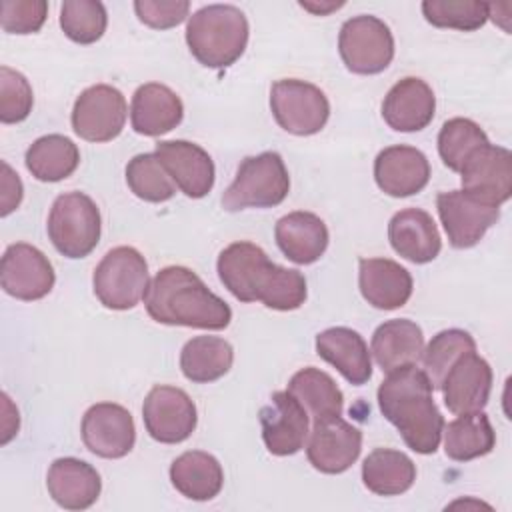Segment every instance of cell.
Instances as JSON below:
<instances>
[{
    "instance_id": "1",
    "label": "cell",
    "mask_w": 512,
    "mask_h": 512,
    "mask_svg": "<svg viewBox=\"0 0 512 512\" xmlns=\"http://www.w3.org/2000/svg\"><path fill=\"white\" fill-rule=\"evenodd\" d=\"M218 278L240 302H262L272 310H296L306 300V278L294 268L274 264L252 242L226 246L216 262Z\"/></svg>"
},
{
    "instance_id": "2",
    "label": "cell",
    "mask_w": 512,
    "mask_h": 512,
    "mask_svg": "<svg viewBox=\"0 0 512 512\" xmlns=\"http://www.w3.org/2000/svg\"><path fill=\"white\" fill-rule=\"evenodd\" d=\"M432 384L416 364L400 366L378 386V406L404 444L418 454H434L442 440L444 418L432 398Z\"/></svg>"
},
{
    "instance_id": "3",
    "label": "cell",
    "mask_w": 512,
    "mask_h": 512,
    "mask_svg": "<svg viewBox=\"0 0 512 512\" xmlns=\"http://www.w3.org/2000/svg\"><path fill=\"white\" fill-rule=\"evenodd\" d=\"M144 306L152 320L166 326L224 330L230 306L186 266H166L148 284Z\"/></svg>"
},
{
    "instance_id": "4",
    "label": "cell",
    "mask_w": 512,
    "mask_h": 512,
    "mask_svg": "<svg viewBox=\"0 0 512 512\" xmlns=\"http://www.w3.org/2000/svg\"><path fill=\"white\" fill-rule=\"evenodd\" d=\"M248 32V20L240 8L210 4L188 18L186 44L200 64L226 68L244 54Z\"/></svg>"
},
{
    "instance_id": "5",
    "label": "cell",
    "mask_w": 512,
    "mask_h": 512,
    "mask_svg": "<svg viewBox=\"0 0 512 512\" xmlns=\"http://www.w3.org/2000/svg\"><path fill=\"white\" fill-rule=\"evenodd\" d=\"M290 192V176L278 152H262L240 162L232 184L222 194L228 212L244 208H272Z\"/></svg>"
},
{
    "instance_id": "6",
    "label": "cell",
    "mask_w": 512,
    "mask_h": 512,
    "mask_svg": "<svg viewBox=\"0 0 512 512\" xmlns=\"http://www.w3.org/2000/svg\"><path fill=\"white\" fill-rule=\"evenodd\" d=\"M100 230V210L88 194L64 192L54 200L48 214V238L62 256H88L98 246Z\"/></svg>"
},
{
    "instance_id": "7",
    "label": "cell",
    "mask_w": 512,
    "mask_h": 512,
    "mask_svg": "<svg viewBox=\"0 0 512 512\" xmlns=\"http://www.w3.org/2000/svg\"><path fill=\"white\" fill-rule=\"evenodd\" d=\"M148 284L146 258L132 246L108 250L92 276L96 298L110 310L134 308L144 298Z\"/></svg>"
},
{
    "instance_id": "8",
    "label": "cell",
    "mask_w": 512,
    "mask_h": 512,
    "mask_svg": "<svg viewBox=\"0 0 512 512\" xmlns=\"http://www.w3.org/2000/svg\"><path fill=\"white\" fill-rule=\"evenodd\" d=\"M338 50L350 72L364 76L380 74L394 58V36L384 20L362 14L342 24Z\"/></svg>"
},
{
    "instance_id": "9",
    "label": "cell",
    "mask_w": 512,
    "mask_h": 512,
    "mask_svg": "<svg viewBox=\"0 0 512 512\" xmlns=\"http://www.w3.org/2000/svg\"><path fill=\"white\" fill-rule=\"evenodd\" d=\"M270 108L278 126L296 136L320 132L330 116L326 94L304 80L282 78L272 84Z\"/></svg>"
},
{
    "instance_id": "10",
    "label": "cell",
    "mask_w": 512,
    "mask_h": 512,
    "mask_svg": "<svg viewBox=\"0 0 512 512\" xmlns=\"http://www.w3.org/2000/svg\"><path fill=\"white\" fill-rule=\"evenodd\" d=\"M124 94L110 84H94L80 92L72 108V130L88 142L114 140L126 122Z\"/></svg>"
},
{
    "instance_id": "11",
    "label": "cell",
    "mask_w": 512,
    "mask_h": 512,
    "mask_svg": "<svg viewBox=\"0 0 512 512\" xmlns=\"http://www.w3.org/2000/svg\"><path fill=\"white\" fill-rule=\"evenodd\" d=\"M142 418L146 432L162 444H178L190 438L196 428L198 414L192 398L176 386H154L144 404Z\"/></svg>"
},
{
    "instance_id": "12",
    "label": "cell",
    "mask_w": 512,
    "mask_h": 512,
    "mask_svg": "<svg viewBox=\"0 0 512 512\" xmlns=\"http://www.w3.org/2000/svg\"><path fill=\"white\" fill-rule=\"evenodd\" d=\"M56 274L42 250L32 244L16 242L4 250L0 262V284L16 300H40L54 288Z\"/></svg>"
},
{
    "instance_id": "13",
    "label": "cell",
    "mask_w": 512,
    "mask_h": 512,
    "mask_svg": "<svg viewBox=\"0 0 512 512\" xmlns=\"http://www.w3.org/2000/svg\"><path fill=\"white\" fill-rule=\"evenodd\" d=\"M436 208L448 242L458 250L476 246L500 218V208L488 206L464 190L440 192Z\"/></svg>"
},
{
    "instance_id": "14",
    "label": "cell",
    "mask_w": 512,
    "mask_h": 512,
    "mask_svg": "<svg viewBox=\"0 0 512 512\" xmlns=\"http://www.w3.org/2000/svg\"><path fill=\"white\" fill-rule=\"evenodd\" d=\"M82 442L100 458H124L136 442L132 414L114 402H98L84 412Z\"/></svg>"
},
{
    "instance_id": "15",
    "label": "cell",
    "mask_w": 512,
    "mask_h": 512,
    "mask_svg": "<svg viewBox=\"0 0 512 512\" xmlns=\"http://www.w3.org/2000/svg\"><path fill=\"white\" fill-rule=\"evenodd\" d=\"M462 190L476 200L500 208L512 194V156L508 148L486 144L462 166Z\"/></svg>"
},
{
    "instance_id": "16",
    "label": "cell",
    "mask_w": 512,
    "mask_h": 512,
    "mask_svg": "<svg viewBox=\"0 0 512 512\" xmlns=\"http://www.w3.org/2000/svg\"><path fill=\"white\" fill-rule=\"evenodd\" d=\"M362 432L340 416L314 422L308 432V462L324 474L346 472L360 456Z\"/></svg>"
},
{
    "instance_id": "17",
    "label": "cell",
    "mask_w": 512,
    "mask_h": 512,
    "mask_svg": "<svg viewBox=\"0 0 512 512\" xmlns=\"http://www.w3.org/2000/svg\"><path fill=\"white\" fill-rule=\"evenodd\" d=\"M260 426L270 454L292 456L304 448L310 432V416L288 390L274 392L270 402L260 408Z\"/></svg>"
},
{
    "instance_id": "18",
    "label": "cell",
    "mask_w": 512,
    "mask_h": 512,
    "mask_svg": "<svg viewBox=\"0 0 512 512\" xmlns=\"http://www.w3.org/2000/svg\"><path fill=\"white\" fill-rule=\"evenodd\" d=\"M158 160L188 198H204L214 186V162L210 154L188 140L156 142Z\"/></svg>"
},
{
    "instance_id": "19",
    "label": "cell",
    "mask_w": 512,
    "mask_h": 512,
    "mask_svg": "<svg viewBox=\"0 0 512 512\" xmlns=\"http://www.w3.org/2000/svg\"><path fill=\"white\" fill-rule=\"evenodd\" d=\"M444 404L452 414L478 412L488 404L492 390V368L476 350L460 356L442 382Z\"/></svg>"
},
{
    "instance_id": "20",
    "label": "cell",
    "mask_w": 512,
    "mask_h": 512,
    "mask_svg": "<svg viewBox=\"0 0 512 512\" xmlns=\"http://www.w3.org/2000/svg\"><path fill=\"white\" fill-rule=\"evenodd\" d=\"M374 180L392 198L418 194L430 180V162L414 146L396 144L378 152L374 160Z\"/></svg>"
},
{
    "instance_id": "21",
    "label": "cell",
    "mask_w": 512,
    "mask_h": 512,
    "mask_svg": "<svg viewBox=\"0 0 512 512\" xmlns=\"http://www.w3.org/2000/svg\"><path fill=\"white\" fill-rule=\"evenodd\" d=\"M436 110V96L432 88L416 76L398 80L382 102V118L396 132L424 130Z\"/></svg>"
},
{
    "instance_id": "22",
    "label": "cell",
    "mask_w": 512,
    "mask_h": 512,
    "mask_svg": "<svg viewBox=\"0 0 512 512\" xmlns=\"http://www.w3.org/2000/svg\"><path fill=\"white\" fill-rule=\"evenodd\" d=\"M358 286L362 298L378 310L402 308L414 288L410 272L390 258H360Z\"/></svg>"
},
{
    "instance_id": "23",
    "label": "cell",
    "mask_w": 512,
    "mask_h": 512,
    "mask_svg": "<svg viewBox=\"0 0 512 512\" xmlns=\"http://www.w3.org/2000/svg\"><path fill=\"white\" fill-rule=\"evenodd\" d=\"M46 488L58 506L66 510H86L98 500L102 480L92 464L64 456L50 464Z\"/></svg>"
},
{
    "instance_id": "24",
    "label": "cell",
    "mask_w": 512,
    "mask_h": 512,
    "mask_svg": "<svg viewBox=\"0 0 512 512\" xmlns=\"http://www.w3.org/2000/svg\"><path fill=\"white\" fill-rule=\"evenodd\" d=\"M388 240L396 254L414 264L432 262L442 248L436 222L420 208H404L396 212L388 224Z\"/></svg>"
},
{
    "instance_id": "25",
    "label": "cell",
    "mask_w": 512,
    "mask_h": 512,
    "mask_svg": "<svg viewBox=\"0 0 512 512\" xmlns=\"http://www.w3.org/2000/svg\"><path fill=\"white\" fill-rule=\"evenodd\" d=\"M184 106L180 96L160 82H148L136 88L130 106L134 132L142 136H162L182 122Z\"/></svg>"
},
{
    "instance_id": "26",
    "label": "cell",
    "mask_w": 512,
    "mask_h": 512,
    "mask_svg": "<svg viewBox=\"0 0 512 512\" xmlns=\"http://www.w3.org/2000/svg\"><path fill=\"white\" fill-rule=\"evenodd\" d=\"M316 354L332 364L350 384L362 386L372 376V358L364 338L346 326L326 328L316 336Z\"/></svg>"
},
{
    "instance_id": "27",
    "label": "cell",
    "mask_w": 512,
    "mask_h": 512,
    "mask_svg": "<svg viewBox=\"0 0 512 512\" xmlns=\"http://www.w3.org/2000/svg\"><path fill=\"white\" fill-rule=\"evenodd\" d=\"M276 244L294 264H312L328 248V228L324 220L312 212L296 210L282 216L274 228Z\"/></svg>"
},
{
    "instance_id": "28",
    "label": "cell",
    "mask_w": 512,
    "mask_h": 512,
    "mask_svg": "<svg viewBox=\"0 0 512 512\" xmlns=\"http://www.w3.org/2000/svg\"><path fill=\"white\" fill-rule=\"evenodd\" d=\"M422 352V328L408 318L386 320L372 334L370 354L386 374L406 364H418L422 360Z\"/></svg>"
},
{
    "instance_id": "29",
    "label": "cell",
    "mask_w": 512,
    "mask_h": 512,
    "mask_svg": "<svg viewBox=\"0 0 512 512\" xmlns=\"http://www.w3.org/2000/svg\"><path fill=\"white\" fill-rule=\"evenodd\" d=\"M172 486L190 500H212L224 486L222 464L208 452L188 450L170 464Z\"/></svg>"
},
{
    "instance_id": "30",
    "label": "cell",
    "mask_w": 512,
    "mask_h": 512,
    "mask_svg": "<svg viewBox=\"0 0 512 512\" xmlns=\"http://www.w3.org/2000/svg\"><path fill=\"white\" fill-rule=\"evenodd\" d=\"M362 480L378 496H398L412 488L416 464L400 450L376 448L362 462Z\"/></svg>"
},
{
    "instance_id": "31",
    "label": "cell",
    "mask_w": 512,
    "mask_h": 512,
    "mask_svg": "<svg viewBox=\"0 0 512 512\" xmlns=\"http://www.w3.org/2000/svg\"><path fill=\"white\" fill-rule=\"evenodd\" d=\"M288 392L304 406L314 422L342 416L344 396L334 378L320 368L306 366L298 370L290 382Z\"/></svg>"
},
{
    "instance_id": "32",
    "label": "cell",
    "mask_w": 512,
    "mask_h": 512,
    "mask_svg": "<svg viewBox=\"0 0 512 512\" xmlns=\"http://www.w3.org/2000/svg\"><path fill=\"white\" fill-rule=\"evenodd\" d=\"M444 452L450 460L468 462L492 452L496 444V432L488 416L478 412L458 414L456 420L444 424Z\"/></svg>"
},
{
    "instance_id": "33",
    "label": "cell",
    "mask_w": 512,
    "mask_h": 512,
    "mask_svg": "<svg viewBox=\"0 0 512 512\" xmlns=\"http://www.w3.org/2000/svg\"><path fill=\"white\" fill-rule=\"evenodd\" d=\"M234 362V348L220 336H194L180 352L182 374L196 384L222 378Z\"/></svg>"
},
{
    "instance_id": "34",
    "label": "cell",
    "mask_w": 512,
    "mask_h": 512,
    "mask_svg": "<svg viewBox=\"0 0 512 512\" xmlns=\"http://www.w3.org/2000/svg\"><path fill=\"white\" fill-rule=\"evenodd\" d=\"M24 162L36 180L60 182L72 176L78 168L80 150L70 138L62 134H48L30 144Z\"/></svg>"
},
{
    "instance_id": "35",
    "label": "cell",
    "mask_w": 512,
    "mask_h": 512,
    "mask_svg": "<svg viewBox=\"0 0 512 512\" xmlns=\"http://www.w3.org/2000/svg\"><path fill=\"white\" fill-rule=\"evenodd\" d=\"M472 350H476V342L466 330L448 328L432 336V340L422 352L424 374L430 380L432 390H440L444 376L448 374L452 364Z\"/></svg>"
},
{
    "instance_id": "36",
    "label": "cell",
    "mask_w": 512,
    "mask_h": 512,
    "mask_svg": "<svg viewBox=\"0 0 512 512\" xmlns=\"http://www.w3.org/2000/svg\"><path fill=\"white\" fill-rule=\"evenodd\" d=\"M486 144V132L470 118H450L438 132V154L452 172H460L464 162Z\"/></svg>"
},
{
    "instance_id": "37",
    "label": "cell",
    "mask_w": 512,
    "mask_h": 512,
    "mask_svg": "<svg viewBox=\"0 0 512 512\" xmlns=\"http://www.w3.org/2000/svg\"><path fill=\"white\" fill-rule=\"evenodd\" d=\"M126 184L146 202H166L176 194V184L156 154H136L126 166Z\"/></svg>"
},
{
    "instance_id": "38",
    "label": "cell",
    "mask_w": 512,
    "mask_h": 512,
    "mask_svg": "<svg viewBox=\"0 0 512 512\" xmlns=\"http://www.w3.org/2000/svg\"><path fill=\"white\" fill-rule=\"evenodd\" d=\"M108 16L102 2L66 0L60 6V28L76 44H94L106 32Z\"/></svg>"
},
{
    "instance_id": "39",
    "label": "cell",
    "mask_w": 512,
    "mask_h": 512,
    "mask_svg": "<svg viewBox=\"0 0 512 512\" xmlns=\"http://www.w3.org/2000/svg\"><path fill=\"white\" fill-rule=\"evenodd\" d=\"M422 14L436 28L472 32L486 24L488 4L478 0H426L422 2Z\"/></svg>"
},
{
    "instance_id": "40",
    "label": "cell",
    "mask_w": 512,
    "mask_h": 512,
    "mask_svg": "<svg viewBox=\"0 0 512 512\" xmlns=\"http://www.w3.org/2000/svg\"><path fill=\"white\" fill-rule=\"evenodd\" d=\"M34 94L24 74L2 66L0 68V122L16 124L32 112Z\"/></svg>"
},
{
    "instance_id": "41",
    "label": "cell",
    "mask_w": 512,
    "mask_h": 512,
    "mask_svg": "<svg viewBox=\"0 0 512 512\" xmlns=\"http://www.w3.org/2000/svg\"><path fill=\"white\" fill-rule=\"evenodd\" d=\"M48 14L44 0H4L0 4V24L8 34H34Z\"/></svg>"
},
{
    "instance_id": "42",
    "label": "cell",
    "mask_w": 512,
    "mask_h": 512,
    "mask_svg": "<svg viewBox=\"0 0 512 512\" xmlns=\"http://www.w3.org/2000/svg\"><path fill=\"white\" fill-rule=\"evenodd\" d=\"M134 10L142 24L156 30H166V28L178 26L188 16L190 2L188 0H136Z\"/></svg>"
},
{
    "instance_id": "43",
    "label": "cell",
    "mask_w": 512,
    "mask_h": 512,
    "mask_svg": "<svg viewBox=\"0 0 512 512\" xmlns=\"http://www.w3.org/2000/svg\"><path fill=\"white\" fill-rule=\"evenodd\" d=\"M2 216H8L12 210L18 208L22 200V182L18 174L8 166V162H2Z\"/></svg>"
},
{
    "instance_id": "44",
    "label": "cell",
    "mask_w": 512,
    "mask_h": 512,
    "mask_svg": "<svg viewBox=\"0 0 512 512\" xmlns=\"http://www.w3.org/2000/svg\"><path fill=\"white\" fill-rule=\"evenodd\" d=\"M300 6H302V8H306V10H310V12H314V14L324 16V14L332 12V10H338V8H340V6H344V4H342V2L334 4V2H332V4H326V6H324V4H320V6H318V4H312V2H300Z\"/></svg>"
}]
</instances>
